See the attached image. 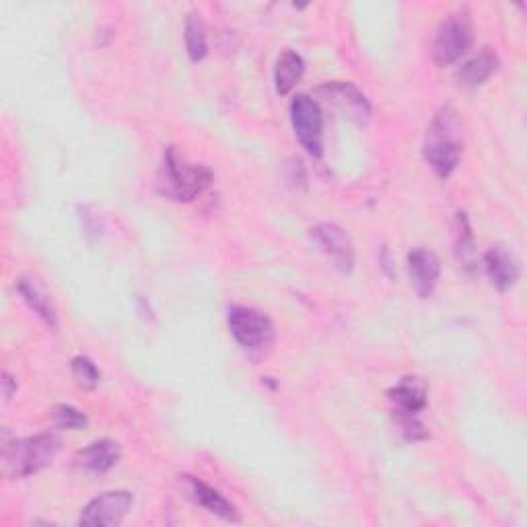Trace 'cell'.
Instances as JSON below:
<instances>
[{"instance_id": "3", "label": "cell", "mask_w": 527, "mask_h": 527, "mask_svg": "<svg viewBox=\"0 0 527 527\" xmlns=\"http://www.w3.org/2000/svg\"><path fill=\"white\" fill-rule=\"evenodd\" d=\"M62 443L54 433H40L13 441L5 447V474L9 478H29L48 468L60 451Z\"/></svg>"}, {"instance_id": "17", "label": "cell", "mask_w": 527, "mask_h": 527, "mask_svg": "<svg viewBox=\"0 0 527 527\" xmlns=\"http://www.w3.org/2000/svg\"><path fill=\"white\" fill-rule=\"evenodd\" d=\"M17 291L19 295L23 297V301L29 305V309H33V313H38L40 318L50 326V328H58V315H56V309L52 305V301L35 287L31 280L27 278H19L17 283Z\"/></svg>"}, {"instance_id": "8", "label": "cell", "mask_w": 527, "mask_h": 527, "mask_svg": "<svg viewBox=\"0 0 527 527\" xmlns=\"http://www.w3.org/2000/svg\"><path fill=\"white\" fill-rule=\"evenodd\" d=\"M311 239L340 272L348 274L355 268V245L342 227L334 223H322L311 229Z\"/></svg>"}, {"instance_id": "16", "label": "cell", "mask_w": 527, "mask_h": 527, "mask_svg": "<svg viewBox=\"0 0 527 527\" xmlns=\"http://www.w3.org/2000/svg\"><path fill=\"white\" fill-rule=\"evenodd\" d=\"M305 75V60L301 54L287 50L278 56L274 66V87L278 95H289Z\"/></svg>"}, {"instance_id": "15", "label": "cell", "mask_w": 527, "mask_h": 527, "mask_svg": "<svg viewBox=\"0 0 527 527\" xmlns=\"http://www.w3.org/2000/svg\"><path fill=\"white\" fill-rule=\"evenodd\" d=\"M390 400L398 416H418L427 408L425 383L416 377H404L394 390H390Z\"/></svg>"}, {"instance_id": "12", "label": "cell", "mask_w": 527, "mask_h": 527, "mask_svg": "<svg viewBox=\"0 0 527 527\" xmlns=\"http://www.w3.org/2000/svg\"><path fill=\"white\" fill-rule=\"evenodd\" d=\"M184 486H186L188 497L196 505L204 507L208 513H213V515L221 517L223 521H231V523H237L241 519L235 505L229 503L213 486H208L206 482H202L194 476H184Z\"/></svg>"}, {"instance_id": "21", "label": "cell", "mask_w": 527, "mask_h": 527, "mask_svg": "<svg viewBox=\"0 0 527 527\" xmlns=\"http://www.w3.org/2000/svg\"><path fill=\"white\" fill-rule=\"evenodd\" d=\"M455 252H458L460 260L464 266L472 260L474 254V237H472V227L468 223V217L464 213L458 215V233H455Z\"/></svg>"}, {"instance_id": "23", "label": "cell", "mask_w": 527, "mask_h": 527, "mask_svg": "<svg viewBox=\"0 0 527 527\" xmlns=\"http://www.w3.org/2000/svg\"><path fill=\"white\" fill-rule=\"evenodd\" d=\"M3 392H5V400H11L17 392V383L9 373H5V379H3Z\"/></svg>"}, {"instance_id": "7", "label": "cell", "mask_w": 527, "mask_h": 527, "mask_svg": "<svg viewBox=\"0 0 527 527\" xmlns=\"http://www.w3.org/2000/svg\"><path fill=\"white\" fill-rule=\"evenodd\" d=\"M134 505V497L128 490H110L103 493L87 503V507L81 511L79 523L91 525V527H114L124 521V517L130 513Z\"/></svg>"}, {"instance_id": "22", "label": "cell", "mask_w": 527, "mask_h": 527, "mask_svg": "<svg viewBox=\"0 0 527 527\" xmlns=\"http://www.w3.org/2000/svg\"><path fill=\"white\" fill-rule=\"evenodd\" d=\"M79 219H81V225H83V231L89 239H99L101 233H103V221L101 217L95 213V210L91 206H79Z\"/></svg>"}, {"instance_id": "13", "label": "cell", "mask_w": 527, "mask_h": 527, "mask_svg": "<svg viewBox=\"0 0 527 527\" xmlns=\"http://www.w3.org/2000/svg\"><path fill=\"white\" fill-rule=\"evenodd\" d=\"M497 68H499V56L490 48H484L455 70V83H458L460 89L474 91L493 77L497 73Z\"/></svg>"}, {"instance_id": "2", "label": "cell", "mask_w": 527, "mask_h": 527, "mask_svg": "<svg viewBox=\"0 0 527 527\" xmlns=\"http://www.w3.org/2000/svg\"><path fill=\"white\" fill-rule=\"evenodd\" d=\"M210 182L213 171L202 163H190L175 147H169L163 155V167L159 175V190L178 202H190L202 194Z\"/></svg>"}, {"instance_id": "19", "label": "cell", "mask_w": 527, "mask_h": 527, "mask_svg": "<svg viewBox=\"0 0 527 527\" xmlns=\"http://www.w3.org/2000/svg\"><path fill=\"white\" fill-rule=\"evenodd\" d=\"M70 371H73V377H75V381L81 390L91 392L99 385L101 373L95 367V363L87 357H75L73 361H70Z\"/></svg>"}, {"instance_id": "1", "label": "cell", "mask_w": 527, "mask_h": 527, "mask_svg": "<svg viewBox=\"0 0 527 527\" xmlns=\"http://www.w3.org/2000/svg\"><path fill=\"white\" fill-rule=\"evenodd\" d=\"M423 153L431 169L443 180H447L449 175L458 169L464 153V140L458 114H455V110L449 108V105H445V108L435 114L427 130Z\"/></svg>"}, {"instance_id": "10", "label": "cell", "mask_w": 527, "mask_h": 527, "mask_svg": "<svg viewBox=\"0 0 527 527\" xmlns=\"http://www.w3.org/2000/svg\"><path fill=\"white\" fill-rule=\"evenodd\" d=\"M484 270L490 285H493L499 293L511 291L517 285L521 274L519 260L515 258L513 252L505 248V245H495V248H490L484 254Z\"/></svg>"}, {"instance_id": "20", "label": "cell", "mask_w": 527, "mask_h": 527, "mask_svg": "<svg viewBox=\"0 0 527 527\" xmlns=\"http://www.w3.org/2000/svg\"><path fill=\"white\" fill-rule=\"evenodd\" d=\"M52 416H54V423L66 431H83L89 425L87 414L70 404H58L52 410Z\"/></svg>"}, {"instance_id": "6", "label": "cell", "mask_w": 527, "mask_h": 527, "mask_svg": "<svg viewBox=\"0 0 527 527\" xmlns=\"http://www.w3.org/2000/svg\"><path fill=\"white\" fill-rule=\"evenodd\" d=\"M291 124L301 147L313 155L324 153V114L320 103L309 95H297L291 101Z\"/></svg>"}, {"instance_id": "5", "label": "cell", "mask_w": 527, "mask_h": 527, "mask_svg": "<svg viewBox=\"0 0 527 527\" xmlns=\"http://www.w3.org/2000/svg\"><path fill=\"white\" fill-rule=\"evenodd\" d=\"M227 324L237 344L250 353H260L274 340V326L258 309L233 305L227 311Z\"/></svg>"}, {"instance_id": "11", "label": "cell", "mask_w": 527, "mask_h": 527, "mask_svg": "<svg viewBox=\"0 0 527 527\" xmlns=\"http://www.w3.org/2000/svg\"><path fill=\"white\" fill-rule=\"evenodd\" d=\"M408 276H410V283H412L416 295L427 299L433 295V291L439 283L441 260L437 258L435 252L418 248V250L408 254Z\"/></svg>"}, {"instance_id": "14", "label": "cell", "mask_w": 527, "mask_h": 527, "mask_svg": "<svg viewBox=\"0 0 527 527\" xmlns=\"http://www.w3.org/2000/svg\"><path fill=\"white\" fill-rule=\"evenodd\" d=\"M120 458H122V451H120V445L116 441L99 439V441L89 443L81 451H77L75 462L79 468H83L87 472L105 474V472H110L112 468L118 466Z\"/></svg>"}, {"instance_id": "9", "label": "cell", "mask_w": 527, "mask_h": 527, "mask_svg": "<svg viewBox=\"0 0 527 527\" xmlns=\"http://www.w3.org/2000/svg\"><path fill=\"white\" fill-rule=\"evenodd\" d=\"M318 93L334 105L336 110L346 114V118L355 120L357 124H365L371 116V105L367 97L350 83H328L318 89Z\"/></svg>"}, {"instance_id": "4", "label": "cell", "mask_w": 527, "mask_h": 527, "mask_svg": "<svg viewBox=\"0 0 527 527\" xmlns=\"http://www.w3.org/2000/svg\"><path fill=\"white\" fill-rule=\"evenodd\" d=\"M474 42V27L470 13L460 9L449 15L437 29L433 40V60L437 66H451L462 60Z\"/></svg>"}, {"instance_id": "18", "label": "cell", "mask_w": 527, "mask_h": 527, "mask_svg": "<svg viewBox=\"0 0 527 527\" xmlns=\"http://www.w3.org/2000/svg\"><path fill=\"white\" fill-rule=\"evenodd\" d=\"M186 50L192 62H202L208 54L206 27L198 13H190L186 19Z\"/></svg>"}]
</instances>
